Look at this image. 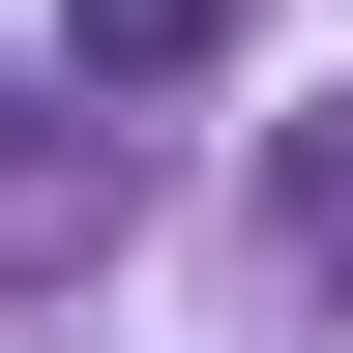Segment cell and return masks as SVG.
I'll return each mask as SVG.
<instances>
[{
	"mask_svg": "<svg viewBox=\"0 0 353 353\" xmlns=\"http://www.w3.org/2000/svg\"><path fill=\"white\" fill-rule=\"evenodd\" d=\"M59 59H88V88H206V59H236V0H59Z\"/></svg>",
	"mask_w": 353,
	"mask_h": 353,
	"instance_id": "1",
	"label": "cell"
},
{
	"mask_svg": "<svg viewBox=\"0 0 353 353\" xmlns=\"http://www.w3.org/2000/svg\"><path fill=\"white\" fill-rule=\"evenodd\" d=\"M294 236H324V265H353V176H294Z\"/></svg>",
	"mask_w": 353,
	"mask_h": 353,
	"instance_id": "2",
	"label": "cell"
}]
</instances>
